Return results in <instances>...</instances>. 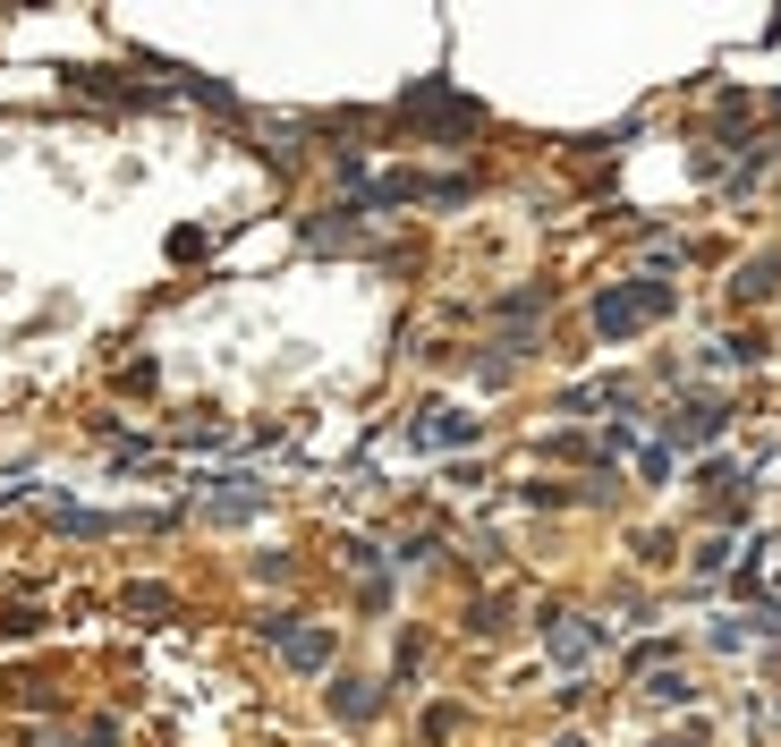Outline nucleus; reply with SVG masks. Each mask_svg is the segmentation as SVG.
I'll list each match as a JSON object with an SVG mask.
<instances>
[{"label":"nucleus","instance_id":"obj_4","mask_svg":"<svg viewBox=\"0 0 781 747\" xmlns=\"http://www.w3.org/2000/svg\"><path fill=\"white\" fill-rule=\"evenodd\" d=\"M290 663H297V671H324V663H331V637H315V629L290 637Z\"/></svg>","mask_w":781,"mask_h":747},{"label":"nucleus","instance_id":"obj_3","mask_svg":"<svg viewBox=\"0 0 781 747\" xmlns=\"http://www.w3.org/2000/svg\"><path fill=\"white\" fill-rule=\"evenodd\" d=\"M705 433H722V408L705 399V408H688L680 425H671V442H705Z\"/></svg>","mask_w":781,"mask_h":747},{"label":"nucleus","instance_id":"obj_6","mask_svg":"<svg viewBox=\"0 0 781 747\" xmlns=\"http://www.w3.org/2000/svg\"><path fill=\"white\" fill-rule=\"evenodd\" d=\"M561 747H578V739H561Z\"/></svg>","mask_w":781,"mask_h":747},{"label":"nucleus","instance_id":"obj_1","mask_svg":"<svg viewBox=\"0 0 781 747\" xmlns=\"http://www.w3.org/2000/svg\"><path fill=\"white\" fill-rule=\"evenodd\" d=\"M663 306H671V290H663V281H629V290H603V297H595V331H603V340H620V331H637L646 315H663Z\"/></svg>","mask_w":781,"mask_h":747},{"label":"nucleus","instance_id":"obj_5","mask_svg":"<svg viewBox=\"0 0 781 747\" xmlns=\"http://www.w3.org/2000/svg\"><path fill=\"white\" fill-rule=\"evenodd\" d=\"M781 281V263H748V281H739V297H765Z\"/></svg>","mask_w":781,"mask_h":747},{"label":"nucleus","instance_id":"obj_2","mask_svg":"<svg viewBox=\"0 0 781 747\" xmlns=\"http://www.w3.org/2000/svg\"><path fill=\"white\" fill-rule=\"evenodd\" d=\"M553 654L586 663V654H595V629H586V620H553Z\"/></svg>","mask_w":781,"mask_h":747}]
</instances>
